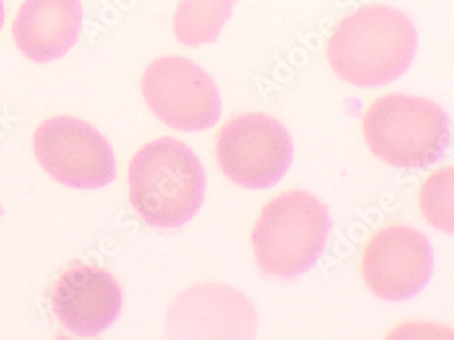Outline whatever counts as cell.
<instances>
[{"instance_id":"obj_1","label":"cell","mask_w":454,"mask_h":340,"mask_svg":"<svg viewBox=\"0 0 454 340\" xmlns=\"http://www.w3.org/2000/svg\"><path fill=\"white\" fill-rule=\"evenodd\" d=\"M418 33L405 12L387 4L360 7L339 22L326 45L340 80L377 88L404 75L415 59Z\"/></svg>"},{"instance_id":"obj_2","label":"cell","mask_w":454,"mask_h":340,"mask_svg":"<svg viewBox=\"0 0 454 340\" xmlns=\"http://www.w3.org/2000/svg\"><path fill=\"white\" fill-rule=\"evenodd\" d=\"M204 167L194 151L175 138L144 144L129 166V195L137 214L156 228L186 225L205 199Z\"/></svg>"},{"instance_id":"obj_3","label":"cell","mask_w":454,"mask_h":340,"mask_svg":"<svg viewBox=\"0 0 454 340\" xmlns=\"http://www.w3.org/2000/svg\"><path fill=\"white\" fill-rule=\"evenodd\" d=\"M363 135L372 153L387 164L398 169H425L445 156L450 120L428 98L387 94L367 109Z\"/></svg>"},{"instance_id":"obj_4","label":"cell","mask_w":454,"mask_h":340,"mask_svg":"<svg viewBox=\"0 0 454 340\" xmlns=\"http://www.w3.org/2000/svg\"><path fill=\"white\" fill-rule=\"evenodd\" d=\"M331 217L326 205L306 191H288L263 207L253 233L258 267L280 279L307 273L328 240Z\"/></svg>"},{"instance_id":"obj_5","label":"cell","mask_w":454,"mask_h":340,"mask_svg":"<svg viewBox=\"0 0 454 340\" xmlns=\"http://www.w3.org/2000/svg\"><path fill=\"white\" fill-rule=\"evenodd\" d=\"M141 90L154 116L177 131H205L222 116V97L215 81L184 56L153 60L142 73Z\"/></svg>"},{"instance_id":"obj_6","label":"cell","mask_w":454,"mask_h":340,"mask_svg":"<svg viewBox=\"0 0 454 340\" xmlns=\"http://www.w3.org/2000/svg\"><path fill=\"white\" fill-rule=\"evenodd\" d=\"M223 174L247 189H268L293 164L294 146L286 127L266 113H245L224 124L215 143Z\"/></svg>"},{"instance_id":"obj_7","label":"cell","mask_w":454,"mask_h":340,"mask_svg":"<svg viewBox=\"0 0 454 340\" xmlns=\"http://www.w3.org/2000/svg\"><path fill=\"white\" fill-rule=\"evenodd\" d=\"M32 142L43 169L66 187L98 189L115 180L113 147L86 121L70 116L47 119Z\"/></svg>"},{"instance_id":"obj_8","label":"cell","mask_w":454,"mask_h":340,"mask_svg":"<svg viewBox=\"0 0 454 340\" xmlns=\"http://www.w3.org/2000/svg\"><path fill=\"white\" fill-rule=\"evenodd\" d=\"M367 288L385 301H405L418 296L430 282L434 253L430 241L411 226L390 225L367 243L362 256Z\"/></svg>"},{"instance_id":"obj_9","label":"cell","mask_w":454,"mask_h":340,"mask_svg":"<svg viewBox=\"0 0 454 340\" xmlns=\"http://www.w3.org/2000/svg\"><path fill=\"white\" fill-rule=\"evenodd\" d=\"M172 336L189 339H251L257 331L253 304L240 291L219 283L192 286L168 313Z\"/></svg>"},{"instance_id":"obj_10","label":"cell","mask_w":454,"mask_h":340,"mask_svg":"<svg viewBox=\"0 0 454 340\" xmlns=\"http://www.w3.org/2000/svg\"><path fill=\"white\" fill-rule=\"evenodd\" d=\"M51 302L53 313L70 334L95 337L115 323L123 298L118 281L108 271L77 264L58 279Z\"/></svg>"},{"instance_id":"obj_11","label":"cell","mask_w":454,"mask_h":340,"mask_svg":"<svg viewBox=\"0 0 454 340\" xmlns=\"http://www.w3.org/2000/svg\"><path fill=\"white\" fill-rule=\"evenodd\" d=\"M81 0H24L12 37L22 55L35 63L62 59L74 47L82 27Z\"/></svg>"},{"instance_id":"obj_12","label":"cell","mask_w":454,"mask_h":340,"mask_svg":"<svg viewBox=\"0 0 454 340\" xmlns=\"http://www.w3.org/2000/svg\"><path fill=\"white\" fill-rule=\"evenodd\" d=\"M238 0H180L172 30L180 44L197 48L219 39Z\"/></svg>"},{"instance_id":"obj_13","label":"cell","mask_w":454,"mask_h":340,"mask_svg":"<svg viewBox=\"0 0 454 340\" xmlns=\"http://www.w3.org/2000/svg\"><path fill=\"white\" fill-rule=\"evenodd\" d=\"M454 169L446 166L428 177L420 192V210L435 229L453 235Z\"/></svg>"},{"instance_id":"obj_14","label":"cell","mask_w":454,"mask_h":340,"mask_svg":"<svg viewBox=\"0 0 454 340\" xmlns=\"http://www.w3.org/2000/svg\"><path fill=\"white\" fill-rule=\"evenodd\" d=\"M4 19H6V12H4V0H0V30L4 27Z\"/></svg>"},{"instance_id":"obj_15","label":"cell","mask_w":454,"mask_h":340,"mask_svg":"<svg viewBox=\"0 0 454 340\" xmlns=\"http://www.w3.org/2000/svg\"><path fill=\"white\" fill-rule=\"evenodd\" d=\"M4 214V207L0 205V215Z\"/></svg>"}]
</instances>
